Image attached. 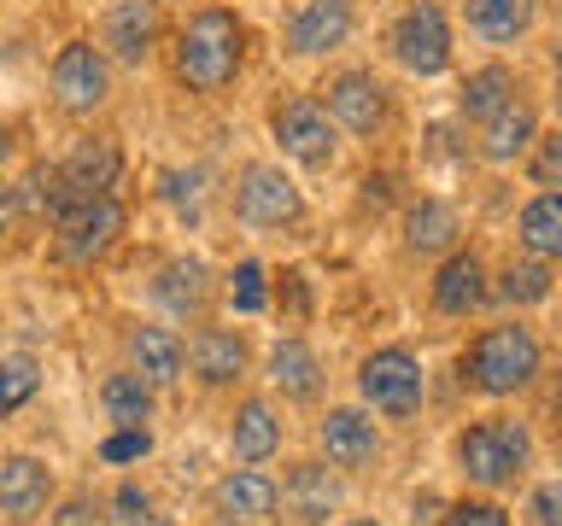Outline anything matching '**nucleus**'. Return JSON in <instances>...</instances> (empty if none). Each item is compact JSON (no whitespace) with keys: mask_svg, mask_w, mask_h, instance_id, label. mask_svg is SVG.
Masks as SVG:
<instances>
[{"mask_svg":"<svg viewBox=\"0 0 562 526\" xmlns=\"http://www.w3.org/2000/svg\"><path fill=\"white\" fill-rule=\"evenodd\" d=\"M240 59H246V30H240V18L223 12V7L193 12L182 24V35H176V77H182L193 94L228 88Z\"/></svg>","mask_w":562,"mask_h":526,"instance_id":"f257e3e1","label":"nucleus"},{"mask_svg":"<svg viewBox=\"0 0 562 526\" xmlns=\"http://www.w3.org/2000/svg\"><path fill=\"white\" fill-rule=\"evenodd\" d=\"M463 368H469V380L481 386L486 398L527 392L533 375H539V340L527 328H516V322H498V328H486L481 340L469 345Z\"/></svg>","mask_w":562,"mask_h":526,"instance_id":"f03ea898","label":"nucleus"},{"mask_svg":"<svg viewBox=\"0 0 562 526\" xmlns=\"http://www.w3.org/2000/svg\"><path fill=\"white\" fill-rule=\"evenodd\" d=\"M117 235H123V205L112 199V193H82V199H70L59 217H53V240H59L65 263L100 258Z\"/></svg>","mask_w":562,"mask_h":526,"instance_id":"7ed1b4c3","label":"nucleus"},{"mask_svg":"<svg viewBox=\"0 0 562 526\" xmlns=\"http://www.w3.org/2000/svg\"><path fill=\"white\" fill-rule=\"evenodd\" d=\"M457 456H463V473L474 485H504L516 480L527 462V427L521 421H486V427H469L457 438Z\"/></svg>","mask_w":562,"mask_h":526,"instance_id":"20e7f679","label":"nucleus"},{"mask_svg":"<svg viewBox=\"0 0 562 526\" xmlns=\"http://www.w3.org/2000/svg\"><path fill=\"white\" fill-rule=\"evenodd\" d=\"M358 386L381 415H416L422 410V363L404 345H386L375 357H363Z\"/></svg>","mask_w":562,"mask_h":526,"instance_id":"39448f33","label":"nucleus"},{"mask_svg":"<svg viewBox=\"0 0 562 526\" xmlns=\"http://www.w3.org/2000/svg\"><path fill=\"white\" fill-rule=\"evenodd\" d=\"M393 53L404 70H416V77H439L451 59V30H446V12L434 7V0H422V7H411L393 24Z\"/></svg>","mask_w":562,"mask_h":526,"instance_id":"423d86ee","label":"nucleus"},{"mask_svg":"<svg viewBox=\"0 0 562 526\" xmlns=\"http://www.w3.org/2000/svg\"><path fill=\"white\" fill-rule=\"evenodd\" d=\"M235 205L252 228H281V222H293L299 210H305L299 205V187L276 164H246L240 187H235Z\"/></svg>","mask_w":562,"mask_h":526,"instance_id":"0eeeda50","label":"nucleus"},{"mask_svg":"<svg viewBox=\"0 0 562 526\" xmlns=\"http://www.w3.org/2000/svg\"><path fill=\"white\" fill-rule=\"evenodd\" d=\"M105 88H112V70H105L100 47H88V42L59 47V59H53V94H59L65 112H94L105 100Z\"/></svg>","mask_w":562,"mask_h":526,"instance_id":"6e6552de","label":"nucleus"},{"mask_svg":"<svg viewBox=\"0 0 562 526\" xmlns=\"http://www.w3.org/2000/svg\"><path fill=\"white\" fill-rule=\"evenodd\" d=\"M270 129H276V140H281V152L299 158V164H328V158H334V123H328V112H323L316 100L276 105Z\"/></svg>","mask_w":562,"mask_h":526,"instance_id":"1a4fd4ad","label":"nucleus"},{"mask_svg":"<svg viewBox=\"0 0 562 526\" xmlns=\"http://www.w3.org/2000/svg\"><path fill=\"white\" fill-rule=\"evenodd\" d=\"M328 117L346 123L351 135L381 129V117H386V88L369 77V70H340V77L328 82Z\"/></svg>","mask_w":562,"mask_h":526,"instance_id":"9d476101","label":"nucleus"},{"mask_svg":"<svg viewBox=\"0 0 562 526\" xmlns=\"http://www.w3.org/2000/svg\"><path fill=\"white\" fill-rule=\"evenodd\" d=\"M276 503H288V515L299 526H316L340 508V480H334L323 462H299L288 473V485H276Z\"/></svg>","mask_w":562,"mask_h":526,"instance_id":"9b49d317","label":"nucleus"},{"mask_svg":"<svg viewBox=\"0 0 562 526\" xmlns=\"http://www.w3.org/2000/svg\"><path fill=\"white\" fill-rule=\"evenodd\" d=\"M100 35H105V47H112V59L140 65L153 53V42H158V7L153 0H117V7L105 12Z\"/></svg>","mask_w":562,"mask_h":526,"instance_id":"f8f14e48","label":"nucleus"},{"mask_svg":"<svg viewBox=\"0 0 562 526\" xmlns=\"http://www.w3.org/2000/svg\"><path fill=\"white\" fill-rule=\"evenodd\" d=\"M351 35V0H305L288 24V47L293 53H328Z\"/></svg>","mask_w":562,"mask_h":526,"instance_id":"ddd939ff","label":"nucleus"},{"mask_svg":"<svg viewBox=\"0 0 562 526\" xmlns=\"http://www.w3.org/2000/svg\"><path fill=\"white\" fill-rule=\"evenodd\" d=\"M375 421H369L363 410H328L323 421V450H328V462L334 468H363V462H375Z\"/></svg>","mask_w":562,"mask_h":526,"instance_id":"4468645a","label":"nucleus"},{"mask_svg":"<svg viewBox=\"0 0 562 526\" xmlns=\"http://www.w3.org/2000/svg\"><path fill=\"white\" fill-rule=\"evenodd\" d=\"M182 363H193V375L205 386H228V380H240V368H246V345L228 328H200L193 345L182 351Z\"/></svg>","mask_w":562,"mask_h":526,"instance_id":"2eb2a0df","label":"nucleus"},{"mask_svg":"<svg viewBox=\"0 0 562 526\" xmlns=\"http://www.w3.org/2000/svg\"><path fill=\"white\" fill-rule=\"evenodd\" d=\"M47 503V468L35 456H7L0 462V515L12 521H35Z\"/></svg>","mask_w":562,"mask_h":526,"instance_id":"dca6fc26","label":"nucleus"},{"mask_svg":"<svg viewBox=\"0 0 562 526\" xmlns=\"http://www.w3.org/2000/svg\"><path fill=\"white\" fill-rule=\"evenodd\" d=\"M117 170H123V152L112 147V140H82V147L59 164V182L82 199V193H112Z\"/></svg>","mask_w":562,"mask_h":526,"instance_id":"f3484780","label":"nucleus"},{"mask_svg":"<svg viewBox=\"0 0 562 526\" xmlns=\"http://www.w3.org/2000/svg\"><path fill=\"white\" fill-rule=\"evenodd\" d=\"M481 298H486L481 258H474V252H457V258L439 263V275H434V305H439V310H446V316H469Z\"/></svg>","mask_w":562,"mask_h":526,"instance_id":"a211bd4d","label":"nucleus"},{"mask_svg":"<svg viewBox=\"0 0 562 526\" xmlns=\"http://www.w3.org/2000/svg\"><path fill=\"white\" fill-rule=\"evenodd\" d=\"M527 147H533V105L504 100L481 129V152L492 158V164H509V158H521Z\"/></svg>","mask_w":562,"mask_h":526,"instance_id":"6ab92c4d","label":"nucleus"},{"mask_svg":"<svg viewBox=\"0 0 562 526\" xmlns=\"http://www.w3.org/2000/svg\"><path fill=\"white\" fill-rule=\"evenodd\" d=\"M228 445H235L240 462H270V456L281 450V421L270 415V403L246 398L240 415H235V433H228Z\"/></svg>","mask_w":562,"mask_h":526,"instance_id":"aec40b11","label":"nucleus"},{"mask_svg":"<svg viewBox=\"0 0 562 526\" xmlns=\"http://www.w3.org/2000/svg\"><path fill=\"white\" fill-rule=\"evenodd\" d=\"M130 357H135V375L147 386L182 380V340H176L170 328H140L130 340Z\"/></svg>","mask_w":562,"mask_h":526,"instance_id":"412c9836","label":"nucleus"},{"mask_svg":"<svg viewBox=\"0 0 562 526\" xmlns=\"http://www.w3.org/2000/svg\"><path fill=\"white\" fill-rule=\"evenodd\" d=\"M270 380H276L293 403H311L316 392H323V368H316V357H311L305 340H281V345L270 351Z\"/></svg>","mask_w":562,"mask_h":526,"instance_id":"4be33fe9","label":"nucleus"},{"mask_svg":"<svg viewBox=\"0 0 562 526\" xmlns=\"http://www.w3.org/2000/svg\"><path fill=\"white\" fill-rule=\"evenodd\" d=\"M217 503H223L235 521L276 515V480H270V473H258V468H240V473H228V480L217 485Z\"/></svg>","mask_w":562,"mask_h":526,"instance_id":"5701e85b","label":"nucleus"},{"mask_svg":"<svg viewBox=\"0 0 562 526\" xmlns=\"http://www.w3.org/2000/svg\"><path fill=\"white\" fill-rule=\"evenodd\" d=\"M533 24V0H469V30L481 42H516Z\"/></svg>","mask_w":562,"mask_h":526,"instance_id":"b1692460","label":"nucleus"},{"mask_svg":"<svg viewBox=\"0 0 562 526\" xmlns=\"http://www.w3.org/2000/svg\"><path fill=\"white\" fill-rule=\"evenodd\" d=\"M521 245H527L533 258H544V263L562 252V199H557L551 187H544L539 199L521 205Z\"/></svg>","mask_w":562,"mask_h":526,"instance_id":"393cba45","label":"nucleus"},{"mask_svg":"<svg viewBox=\"0 0 562 526\" xmlns=\"http://www.w3.org/2000/svg\"><path fill=\"white\" fill-rule=\"evenodd\" d=\"M158 305L176 310V316H188V310H200L205 305V263L200 258H176L165 263V275H158Z\"/></svg>","mask_w":562,"mask_h":526,"instance_id":"a878e982","label":"nucleus"},{"mask_svg":"<svg viewBox=\"0 0 562 526\" xmlns=\"http://www.w3.org/2000/svg\"><path fill=\"white\" fill-rule=\"evenodd\" d=\"M404 240H411V252H446L457 240V210L439 205V199H422L411 217H404Z\"/></svg>","mask_w":562,"mask_h":526,"instance_id":"bb28decb","label":"nucleus"},{"mask_svg":"<svg viewBox=\"0 0 562 526\" xmlns=\"http://www.w3.org/2000/svg\"><path fill=\"white\" fill-rule=\"evenodd\" d=\"M100 398H105V415H112L117 427H140V421L153 415V386L140 375H112L100 386Z\"/></svg>","mask_w":562,"mask_h":526,"instance_id":"cd10ccee","label":"nucleus"},{"mask_svg":"<svg viewBox=\"0 0 562 526\" xmlns=\"http://www.w3.org/2000/svg\"><path fill=\"white\" fill-rule=\"evenodd\" d=\"M504 100H516V82H509V70L504 65H486V70H474V77L463 82V117H492Z\"/></svg>","mask_w":562,"mask_h":526,"instance_id":"c85d7f7f","label":"nucleus"},{"mask_svg":"<svg viewBox=\"0 0 562 526\" xmlns=\"http://www.w3.org/2000/svg\"><path fill=\"white\" fill-rule=\"evenodd\" d=\"M35 386H42V368H35V357H24V351H7V357H0V415L24 410V403L35 398Z\"/></svg>","mask_w":562,"mask_h":526,"instance_id":"c756f323","label":"nucleus"},{"mask_svg":"<svg viewBox=\"0 0 562 526\" xmlns=\"http://www.w3.org/2000/svg\"><path fill=\"white\" fill-rule=\"evenodd\" d=\"M509 305H544L551 298V263L544 258H527V263H509L504 270V287H498Z\"/></svg>","mask_w":562,"mask_h":526,"instance_id":"7c9ffc66","label":"nucleus"},{"mask_svg":"<svg viewBox=\"0 0 562 526\" xmlns=\"http://www.w3.org/2000/svg\"><path fill=\"white\" fill-rule=\"evenodd\" d=\"M147 450H153V433H147V427H117V433L100 445L105 462H140Z\"/></svg>","mask_w":562,"mask_h":526,"instance_id":"2f4dec72","label":"nucleus"},{"mask_svg":"<svg viewBox=\"0 0 562 526\" xmlns=\"http://www.w3.org/2000/svg\"><path fill=\"white\" fill-rule=\"evenodd\" d=\"M235 310L240 316L263 310V270H258V263H240V270H235Z\"/></svg>","mask_w":562,"mask_h":526,"instance_id":"473e14b6","label":"nucleus"},{"mask_svg":"<svg viewBox=\"0 0 562 526\" xmlns=\"http://www.w3.org/2000/svg\"><path fill=\"white\" fill-rule=\"evenodd\" d=\"M533 182H539V187H557V182H562V140H557V135L539 140V152H533Z\"/></svg>","mask_w":562,"mask_h":526,"instance_id":"72a5a7b5","label":"nucleus"},{"mask_svg":"<svg viewBox=\"0 0 562 526\" xmlns=\"http://www.w3.org/2000/svg\"><path fill=\"white\" fill-rule=\"evenodd\" d=\"M446 526H509V515L498 503H457L446 515Z\"/></svg>","mask_w":562,"mask_h":526,"instance_id":"f704fd0d","label":"nucleus"},{"mask_svg":"<svg viewBox=\"0 0 562 526\" xmlns=\"http://www.w3.org/2000/svg\"><path fill=\"white\" fill-rule=\"evenodd\" d=\"M527 515H533V526H562V491L557 485H539L533 503H527Z\"/></svg>","mask_w":562,"mask_h":526,"instance_id":"c9c22d12","label":"nucleus"},{"mask_svg":"<svg viewBox=\"0 0 562 526\" xmlns=\"http://www.w3.org/2000/svg\"><path fill=\"white\" fill-rule=\"evenodd\" d=\"M53 526H100V508L88 503V498H70L59 515H53Z\"/></svg>","mask_w":562,"mask_h":526,"instance_id":"e433bc0d","label":"nucleus"},{"mask_svg":"<svg viewBox=\"0 0 562 526\" xmlns=\"http://www.w3.org/2000/svg\"><path fill=\"white\" fill-rule=\"evenodd\" d=\"M193 187H200V175H165V193H170L176 205H182V199L193 205Z\"/></svg>","mask_w":562,"mask_h":526,"instance_id":"4c0bfd02","label":"nucleus"},{"mask_svg":"<svg viewBox=\"0 0 562 526\" xmlns=\"http://www.w3.org/2000/svg\"><path fill=\"white\" fill-rule=\"evenodd\" d=\"M7 152H12V135H7V129H0V164H7Z\"/></svg>","mask_w":562,"mask_h":526,"instance_id":"58836bf2","label":"nucleus"},{"mask_svg":"<svg viewBox=\"0 0 562 526\" xmlns=\"http://www.w3.org/2000/svg\"><path fill=\"white\" fill-rule=\"evenodd\" d=\"M346 526H375V521H346Z\"/></svg>","mask_w":562,"mask_h":526,"instance_id":"ea45409f","label":"nucleus"},{"mask_svg":"<svg viewBox=\"0 0 562 526\" xmlns=\"http://www.w3.org/2000/svg\"><path fill=\"white\" fill-rule=\"evenodd\" d=\"M223 526H235V521H223Z\"/></svg>","mask_w":562,"mask_h":526,"instance_id":"a19ab883","label":"nucleus"}]
</instances>
